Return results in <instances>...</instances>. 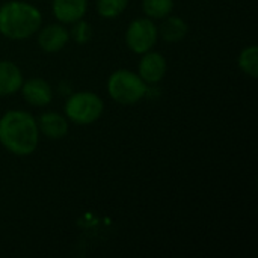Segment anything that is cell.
I'll return each mask as SVG.
<instances>
[{
  "mask_svg": "<svg viewBox=\"0 0 258 258\" xmlns=\"http://www.w3.org/2000/svg\"><path fill=\"white\" fill-rule=\"evenodd\" d=\"M39 132L48 139H62L68 133V121L63 115L57 112H45L38 119Z\"/></svg>",
  "mask_w": 258,
  "mask_h": 258,
  "instance_id": "cell-10",
  "label": "cell"
},
{
  "mask_svg": "<svg viewBox=\"0 0 258 258\" xmlns=\"http://www.w3.org/2000/svg\"><path fill=\"white\" fill-rule=\"evenodd\" d=\"M239 67L249 77L258 76V48L257 45H248L239 54Z\"/></svg>",
  "mask_w": 258,
  "mask_h": 258,
  "instance_id": "cell-14",
  "label": "cell"
},
{
  "mask_svg": "<svg viewBox=\"0 0 258 258\" xmlns=\"http://www.w3.org/2000/svg\"><path fill=\"white\" fill-rule=\"evenodd\" d=\"M166 59L157 51L144 53L139 62V77L145 83H159L166 74Z\"/></svg>",
  "mask_w": 258,
  "mask_h": 258,
  "instance_id": "cell-6",
  "label": "cell"
},
{
  "mask_svg": "<svg viewBox=\"0 0 258 258\" xmlns=\"http://www.w3.org/2000/svg\"><path fill=\"white\" fill-rule=\"evenodd\" d=\"M23 85L20 68L11 60H0V97L15 94Z\"/></svg>",
  "mask_w": 258,
  "mask_h": 258,
  "instance_id": "cell-11",
  "label": "cell"
},
{
  "mask_svg": "<svg viewBox=\"0 0 258 258\" xmlns=\"http://www.w3.org/2000/svg\"><path fill=\"white\" fill-rule=\"evenodd\" d=\"M39 142L35 118L26 110H8L0 118V144L15 156L32 154Z\"/></svg>",
  "mask_w": 258,
  "mask_h": 258,
  "instance_id": "cell-1",
  "label": "cell"
},
{
  "mask_svg": "<svg viewBox=\"0 0 258 258\" xmlns=\"http://www.w3.org/2000/svg\"><path fill=\"white\" fill-rule=\"evenodd\" d=\"M107 91L113 101L119 104H136L147 94V83L133 71L116 70L107 80Z\"/></svg>",
  "mask_w": 258,
  "mask_h": 258,
  "instance_id": "cell-3",
  "label": "cell"
},
{
  "mask_svg": "<svg viewBox=\"0 0 258 258\" xmlns=\"http://www.w3.org/2000/svg\"><path fill=\"white\" fill-rule=\"evenodd\" d=\"M39 9L27 2L11 0L0 6V33L9 39H26L41 29Z\"/></svg>",
  "mask_w": 258,
  "mask_h": 258,
  "instance_id": "cell-2",
  "label": "cell"
},
{
  "mask_svg": "<svg viewBox=\"0 0 258 258\" xmlns=\"http://www.w3.org/2000/svg\"><path fill=\"white\" fill-rule=\"evenodd\" d=\"M159 36L157 26L150 18H136L133 20L125 32V44L127 47L138 53L144 54L153 48Z\"/></svg>",
  "mask_w": 258,
  "mask_h": 258,
  "instance_id": "cell-5",
  "label": "cell"
},
{
  "mask_svg": "<svg viewBox=\"0 0 258 258\" xmlns=\"http://www.w3.org/2000/svg\"><path fill=\"white\" fill-rule=\"evenodd\" d=\"M142 9L148 18L162 20L174 9V0H142Z\"/></svg>",
  "mask_w": 258,
  "mask_h": 258,
  "instance_id": "cell-13",
  "label": "cell"
},
{
  "mask_svg": "<svg viewBox=\"0 0 258 258\" xmlns=\"http://www.w3.org/2000/svg\"><path fill=\"white\" fill-rule=\"evenodd\" d=\"M63 110H65V116L71 122L77 125H88L95 122L101 116L104 110V104L97 94L82 91L73 94L67 100Z\"/></svg>",
  "mask_w": 258,
  "mask_h": 258,
  "instance_id": "cell-4",
  "label": "cell"
},
{
  "mask_svg": "<svg viewBox=\"0 0 258 258\" xmlns=\"http://www.w3.org/2000/svg\"><path fill=\"white\" fill-rule=\"evenodd\" d=\"M21 94L24 97V100L36 107H42L50 104L51 98H53V89L48 85L47 80L41 79V77H33L29 79L27 82H24L21 85Z\"/></svg>",
  "mask_w": 258,
  "mask_h": 258,
  "instance_id": "cell-7",
  "label": "cell"
},
{
  "mask_svg": "<svg viewBox=\"0 0 258 258\" xmlns=\"http://www.w3.org/2000/svg\"><path fill=\"white\" fill-rule=\"evenodd\" d=\"M157 30H159L163 41L172 44V42H180L184 39V36L189 32V26L183 18L175 17V15L174 17L168 15L163 18V21Z\"/></svg>",
  "mask_w": 258,
  "mask_h": 258,
  "instance_id": "cell-12",
  "label": "cell"
},
{
  "mask_svg": "<svg viewBox=\"0 0 258 258\" xmlns=\"http://www.w3.org/2000/svg\"><path fill=\"white\" fill-rule=\"evenodd\" d=\"M73 29H71V33L70 36L77 42V44H86L89 39H91V35H92V30H91V24L83 21V20H79L76 23H73Z\"/></svg>",
  "mask_w": 258,
  "mask_h": 258,
  "instance_id": "cell-16",
  "label": "cell"
},
{
  "mask_svg": "<svg viewBox=\"0 0 258 258\" xmlns=\"http://www.w3.org/2000/svg\"><path fill=\"white\" fill-rule=\"evenodd\" d=\"M70 39L68 30L62 24H48L38 35V45L45 53L60 51Z\"/></svg>",
  "mask_w": 258,
  "mask_h": 258,
  "instance_id": "cell-8",
  "label": "cell"
},
{
  "mask_svg": "<svg viewBox=\"0 0 258 258\" xmlns=\"http://www.w3.org/2000/svg\"><path fill=\"white\" fill-rule=\"evenodd\" d=\"M128 5V0H97V12L104 18H116Z\"/></svg>",
  "mask_w": 258,
  "mask_h": 258,
  "instance_id": "cell-15",
  "label": "cell"
},
{
  "mask_svg": "<svg viewBox=\"0 0 258 258\" xmlns=\"http://www.w3.org/2000/svg\"><path fill=\"white\" fill-rule=\"evenodd\" d=\"M88 9V0H53V15L65 24H73L83 18Z\"/></svg>",
  "mask_w": 258,
  "mask_h": 258,
  "instance_id": "cell-9",
  "label": "cell"
}]
</instances>
